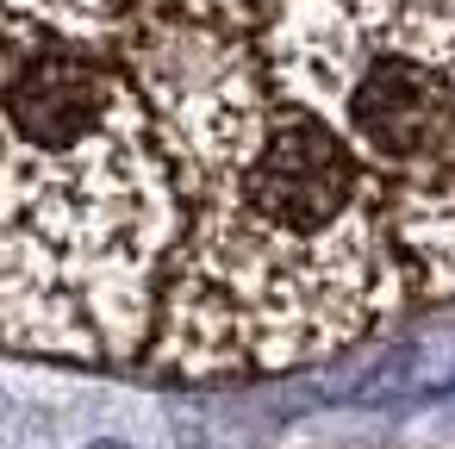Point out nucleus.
<instances>
[{"label": "nucleus", "mask_w": 455, "mask_h": 449, "mask_svg": "<svg viewBox=\"0 0 455 449\" xmlns=\"http://www.w3.org/2000/svg\"><path fill=\"white\" fill-rule=\"evenodd\" d=\"M343 399H355V405H430V399H455V331H418V337L380 349L362 374L343 381Z\"/></svg>", "instance_id": "nucleus-4"}, {"label": "nucleus", "mask_w": 455, "mask_h": 449, "mask_svg": "<svg viewBox=\"0 0 455 449\" xmlns=\"http://www.w3.org/2000/svg\"><path fill=\"white\" fill-rule=\"evenodd\" d=\"M262 51L380 188L418 306L455 300V0H262Z\"/></svg>", "instance_id": "nucleus-3"}, {"label": "nucleus", "mask_w": 455, "mask_h": 449, "mask_svg": "<svg viewBox=\"0 0 455 449\" xmlns=\"http://www.w3.org/2000/svg\"><path fill=\"white\" fill-rule=\"evenodd\" d=\"M94 449H132V443H94Z\"/></svg>", "instance_id": "nucleus-6"}, {"label": "nucleus", "mask_w": 455, "mask_h": 449, "mask_svg": "<svg viewBox=\"0 0 455 449\" xmlns=\"http://www.w3.org/2000/svg\"><path fill=\"white\" fill-rule=\"evenodd\" d=\"M156 107L188 194L156 337L163 381H262L343 356L418 306L368 169L275 88L262 0H132L113 51Z\"/></svg>", "instance_id": "nucleus-1"}, {"label": "nucleus", "mask_w": 455, "mask_h": 449, "mask_svg": "<svg viewBox=\"0 0 455 449\" xmlns=\"http://www.w3.org/2000/svg\"><path fill=\"white\" fill-rule=\"evenodd\" d=\"M125 20H132V0H7V26L88 44V51H119Z\"/></svg>", "instance_id": "nucleus-5"}, {"label": "nucleus", "mask_w": 455, "mask_h": 449, "mask_svg": "<svg viewBox=\"0 0 455 449\" xmlns=\"http://www.w3.org/2000/svg\"><path fill=\"white\" fill-rule=\"evenodd\" d=\"M0 337L20 356L144 362L188 237L150 94L113 51L7 26Z\"/></svg>", "instance_id": "nucleus-2"}]
</instances>
